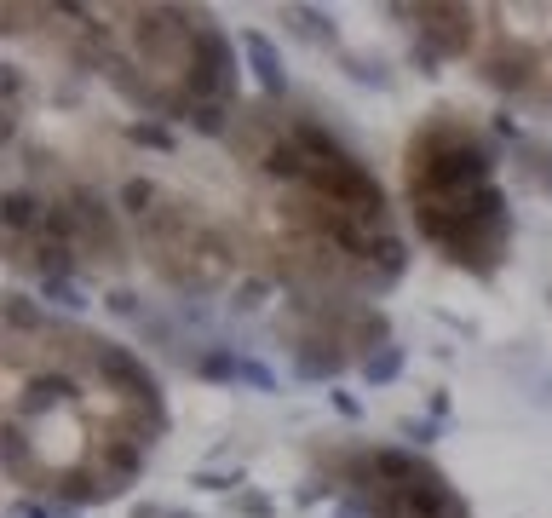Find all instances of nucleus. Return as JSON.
Listing matches in <instances>:
<instances>
[{
	"mask_svg": "<svg viewBox=\"0 0 552 518\" xmlns=\"http://www.w3.org/2000/svg\"><path fill=\"white\" fill-rule=\"evenodd\" d=\"M156 438L161 392L133 352L23 300L6 306V467L23 490L104 501Z\"/></svg>",
	"mask_w": 552,
	"mask_h": 518,
	"instance_id": "1",
	"label": "nucleus"
},
{
	"mask_svg": "<svg viewBox=\"0 0 552 518\" xmlns=\"http://www.w3.org/2000/svg\"><path fill=\"white\" fill-rule=\"evenodd\" d=\"M236 156L253 179V208L282 271L305 283L380 288L403 265V236L368 167L322 121L253 110L236 121Z\"/></svg>",
	"mask_w": 552,
	"mask_h": 518,
	"instance_id": "2",
	"label": "nucleus"
},
{
	"mask_svg": "<svg viewBox=\"0 0 552 518\" xmlns=\"http://www.w3.org/2000/svg\"><path fill=\"white\" fill-rule=\"evenodd\" d=\"M69 35L150 116H196L230 104L236 58L225 29L190 6H87Z\"/></svg>",
	"mask_w": 552,
	"mask_h": 518,
	"instance_id": "3",
	"label": "nucleus"
},
{
	"mask_svg": "<svg viewBox=\"0 0 552 518\" xmlns=\"http://www.w3.org/2000/svg\"><path fill=\"white\" fill-rule=\"evenodd\" d=\"M403 202L414 231L449 265L495 271L506 259V196L495 185V150L455 110H432L403 144Z\"/></svg>",
	"mask_w": 552,
	"mask_h": 518,
	"instance_id": "4",
	"label": "nucleus"
},
{
	"mask_svg": "<svg viewBox=\"0 0 552 518\" xmlns=\"http://www.w3.org/2000/svg\"><path fill=\"white\" fill-rule=\"evenodd\" d=\"M466 58L495 87L552 110V6H489V12H478Z\"/></svg>",
	"mask_w": 552,
	"mask_h": 518,
	"instance_id": "5",
	"label": "nucleus"
},
{
	"mask_svg": "<svg viewBox=\"0 0 552 518\" xmlns=\"http://www.w3.org/2000/svg\"><path fill=\"white\" fill-rule=\"evenodd\" d=\"M345 484L363 518H466L455 484L403 449H357L345 461Z\"/></svg>",
	"mask_w": 552,
	"mask_h": 518,
	"instance_id": "6",
	"label": "nucleus"
},
{
	"mask_svg": "<svg viewBox=\"0 0 552 518\" xmlns=\"http://www.w3.org/2000/svg\"><path fill=\"white\" fill-rule=\"evenodd\" d=\"M144 518H184V513H144Z\"/></svg>",
	"mask_w": 552,
	"mask_h": 518,
	"instance_id": "7",
	"label": "nucleus"
}]
</instances>
